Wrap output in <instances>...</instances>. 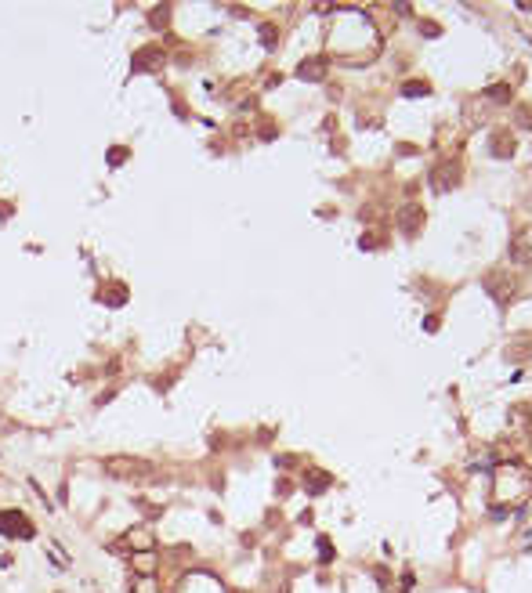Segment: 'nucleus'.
<instances>
[{
    "label": "nucleus",
    "instance_id": "f257e3e1",
    "mask_svg": "<svg viewBox=\"0 0 532 593\" xmlns=\"http://www.w3.org/2000/svg\"><path fill=\"white\" fill-rule=\"evenodd\" d=\"M532 492V474L525 466H504L496 471V488H492V503L496 507H514V503H525V495Z\"/></svg>",
    "mask_w": 532,
    "mask_h": 593
},
{
    "label": "nucleus",
    "instance_id": "f03ea898",
    "mask_svg": "<svg viewBox=\"0 0 532 593\" xmlns=\"http://www.w3.org/2000/svg\"><path fill=\"white\" fill-rule=\"evenodd\" d=\"M102 471L112 478V481H123V485H141L156 474V463L145 459V456H105Z\"/></svg>",
    "mask_w": 532,
    "mask_h": 593
},
{
    "label": "nucleus",
    "instance_id": "7ed1b4c3",
    "mask_svg": "<svg viewBox=\"0 0 532 593\" xmlns=\"http://www.w3.org/2000/svg\"><path fill=\"white\" fill-rule=\"evenodd\" d=\"M178 593H229V589H225V582L217 579L214 572L196 568V572H185V575H181Z\"/></svg>",
    "mask_w": 532,
    "mask_h": 593
},
{
    "label": "nucleus",
    "instance_id": "20e7f679",
    "mask_svg": "<svg viewBox=\"0 0 532 593\" xmlns=\"http://www.w3.org/2000/svg\"><path fill=\"white\" fill-rule=\"evenodd\" d=\"M120 546L131 550V553H152L156 550V532L149 524H134V528H127V532L120 536Z\"/></svg>",
    "mask_w": 532,
    "mask_h": 593
},
{
    "label": "nucleus",
    "instance_id": "39448f33",
    "mask_svg": "<svg viewBox=\"0 0 532 593\" xmlns=\"http://www.w3.org/2000/svg\"><path fill=\"white\" fill-rule=\"evenodd\" d=\"M0 536H8V539H33V524L25 521L22 510H0Z\"/></svg>",
    "mask_w": 532,
    "mask_h": 593
},
{
    "label": "nucleus",
    "instance_id": "423d86ee",
    "mask_svg": "<svg viewBox=\"0 0 532 593\" xmlns=\"http://www.w3.org/2000/svg\"><path fill=\"white\" fill-rule=\"evenodd\" d=\"M485 293L496 300V304H507L514 297V275L511 271H492L485 278Z\"/></svg>",
    "mask_w": 532,
    "mask_h": 593
},
{
    "label": "nucleus",
    "instance_id": "0eeeda50",
    "mask_svg": "<svg viewBox=\"0 0 532 593\" xmlns=\"http://www.w3.org/2000/svg\"><path fill=\"white\" fill-rule=\"evenodd\" d=\"M511 264H514V268H528V264H532V225L521 228V232L511 239Z\"/></svg>",
    "mask_w": 532,
    "mask_h": 593
},
{
    "label": "nucleus",
    "instance_id": "6e6552de",
    "mask_svg": "<svg viewBox=\"0 0 532 593\" xmlns=\"http://www.w3.org/2000/svg\"><path fill=\"white\" fill-rule=\"evenodd\" d=\"M163 61H167V54L160 47H141L131 58V73H156V69H163Z\"/></svg>",
    "mask_w": 532,
    "mask_h": 593
},
{
    "label": "nucleus",
    "instance_id": "1a4fd4ad",
    "mask_svg": "<svg viewBox=\"0 0 532 593\" xmlns=\"http://www.w3.org/2000/svg\"><path fill=\"white\" fill-rule=\"evenodd\" d=\"M460 181V170L453 167V163H442L434 174H431V184H434V192H449L453 184Z\"/></svg>",
    "mask_w": 532,
    "mask_h": 593
},
{
    "label": "nucleus",
    "instance_id": "9d476101",
    "mask_svg": "<svg viewBox=\"0 0 532 593\" xmlns=\"http://www.w3.org/2000/svg\"><path fill=\"white\" fill-rule=\"evenodd\" d=\"M127 286H123V283H109V286H102L98 290V300L105 304V307H120V304H127Z\"/></svg>",
    "mask_w": 532,
    "mask_h": 593
},
{
    "label": "nucleus",
    "instance_id": "9b49d317",
    "mask_svg": "<svg viewBox=\"0 0 532 593\" xmlns=\"http://www.w3.org/2000/svg\"><path fill=\"white\" fill-rule=\"evenodd\" d=\"M420 221H424V210H420V206L410 203V206H402V210H398V225H402V232H410V235H413V232L420 228Z\"/></svg>",
    "mask_w": 532,
    "mask_h": 593
},
{
    "label": "nucleus",
    "instance_id": "f8f14e48",
    "mask_svg": "<svg viewBox=\"0 0 532 593\" xmlns=\"http://www.w3.org/2000/svg\"><path fill=\"white\" fill-rule=\"evenodd\" d=\"M323 73H326V58H308L297 66V76L304 80H323Z\"/></svg>",
    "mask_w": 532,
    "mask_h": 593
},
{
    "label": "nucleus",
    "instance_id": "ddd939ff",
    "mask_svg": "<svg viewBox=\"0 0 532 593\" xmlns=\"http://www.w3.org/2000/svg\"><path fill=\"white\" fill-rule=\"evenodd\" d=\"M127 589L131 593H156V575H134L127 582Z\"/></svg>",
    "mask_w": 532,
    "mask_h": 593
},
{
    "label": "nucleus",
    "instance_id": "4468645a",
    "mask_svg": "<svg viewBox=\"0 0 532 593\" xmlns=\"http://www.w3.org/2000/svg\"><path fill=\"white\" fill-rule=\"evenodd\" d=\"M167 15H170V8H167V4L152 8V15H149V25H152V29H163V25H167Z\"/></svg>",
    "mask_w": 532,
    "mask_h": 593
},
{
    "label": "nucleus",
    "instance_id": "2eb2a0df",
    "mask_svg": "<svg viewBox=\"0 0 532 593\" xmlns=\"http://www.w3.org/2000/svg\"><path fill=\"white\" fill-rule=\"evenodd\" d=\"M44 550H47V557L54 560V565H58V568H69V557H66V553H62V550H58V543H44Z\"/></svg>",
    "mask_w": 532,
    "mask_h": 593
},
{
    "label": "nucleus",
    "instance_id": "dca6fc26",
    "mask_svg": "<svg viewBox=\"0 0 532 593\" xmlns=\"http://www.w3.org/2000/svg\"><path fill=\"white\" fill-rule=\"evenodd\" d=\"M308 481H311V485H308L311 492H323V488L330 485V478H326V474H319V471H311V474H308Z\"/></svg>",
    "mask_w": 532,
    "mask_h": 593
},
{
    "label": "nucleus",
    "instance_id": "f3484780",
    "mask_svg": "<svg viewBox=\"0 0 532 593\" xmlns=\"http://www.w3.org/2000/svg\"><path fill=\"white\" fill-rule=\"evenodd\" d=\"M127 155H131L127 148H120V145H116V148H109V155H105V160H109V167H120L123 160H127Z\"/></svg>",
    "mask_w": 532,
    "mask_h": 593
},
{
    "label": "nucleus",
    "instance_id": "a211bd4d",
    "mask_svg": "<svg viewBox=\"0 0 532 593\" xmlns=\"http://www.w3.org/2000/svg\"><path fill=\"white\" fill-rule=\"evenodd\" d=\"M427 90H431L427 83H405L402 95H405V98H417V95H427Z\"/></svg>",
    "mask_w": 532,
    "mask_h": 593
},
{
    "label": "nucleus",
    "instance_id": "6ab92c4d",
    "mask_svg": "<svg viewBox=\"0 0 532 593\" xmlns=\"http://www.w3.org/2000/svg\"><path fill=\"white\" fill-rule=\"evenodd\" d=\"M261 40H265V44H275V29H268V25H261Z\"/></svg>",
    "mask_w": 532,
    "mask_h": 593
}]
</instances>
